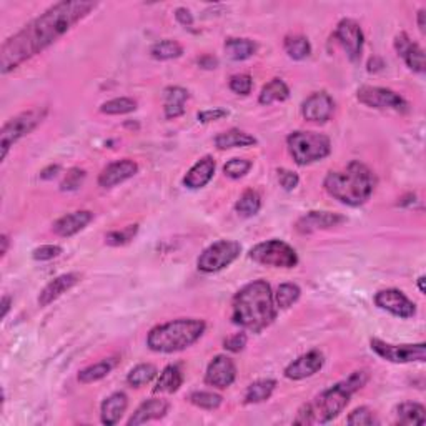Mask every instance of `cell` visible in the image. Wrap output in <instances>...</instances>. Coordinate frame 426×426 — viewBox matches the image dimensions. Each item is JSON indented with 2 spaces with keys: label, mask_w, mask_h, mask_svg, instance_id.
Instances as JSON below:
<instances>
[{
  "label": "cell",
  "mask_w": 426,
  "mask_h": 426,
  "mask_svg": "<svg viewBox=\"0 0 426 426\" xmlns=\"http://www.w3.org/2000/svg\"><path fill=\"white\" fill-rule=\"evenodd\" d=\"M137 172V161L130 159L117 160L113 161V164L106 165V167L102 170V173L99 175V185L102 189H112V187L118 185V183L129 180V178L134 177Z\"/></svg>",
  "instance_id": "ac0fdd59"
},
{
  "label": "cell",
  "mask_w": 426,
  "mask_h": 426,
  "mask_svg": "<svg viewBox=\"0 0 426 426\" xmlns=\"http://www.w3.org/2000/svg\"><path fill=\"white\" fill-rule=\"evenodd\" d=\"M276 318V305L270 285L255 280L245 285L232 301V322L245 330L260 333Z\"/></svg>",
  "instance_id": "3957f363"
},
{
  "label": "cell",
  "mask_w": 426,
  "mask_h": 426,
  "mask_svg": "<svg viewBox=\"0 0 426 426\" xmlns=\"http://www.w3.org/2000/svg\"><path fill=\"white\" fill-rule=\"evenodd\" d=\"M301 290L295 283H283L276 288V293H274L275 305L276 308L287 310L293 303H297L298 298H300Z\"/></svg>",
  "instance_id": "d590c367"
},
{
  "label": "cell",
  "mask_w": 426,
  "mask_h": 426,
  "mask_svg": "<svg viewBox=\"0 0 426 426\" xmlns=\"http://www.w3.org/2000/svg\"><path fill=\"white\" fill-rule=\"evenodd\" d=\"M335 112V100L330 93L315 92L301 105V115L305 120L313 123H325L331 118Z\"/></svg>",
  "instance_id": "9a60e30c"
},
{
  "label": "cell",
  "mask_w": 426,
  "mask_h": 426,
  "mask_svg": "<svg viewBox=\"0 0 426 426\" xmlns=\"http://www.w3.org/2000/svg\"><path fill=\"white\" fill-rule=\"evenodd\" d=\"M370 347L383 360L391 363H415V361H425L426 345H391L385 343L378 338L370 340Z\"/></svg>",
  "instance_id": "8fae6325"
},
{
  "label": "cell",
  "mask_w": 426,
  "mask_h": 426,
  "mask_svg": "<svg viewBox=\"0 0 426 426\" xmlns=\"http://www.w3.org/2000/svg\"><path fill=\"white\" fill-rule=\"evenodd\" d=\"M395 49L400 57L403 58L404 63L416 74H423L425 72V50L418 44L410 40L407 33L402 32L395 38Z\"/></svg>",
  "instance_id": "d6986e66"
},
{
  "label": "cell",
  "mask_w": 426,
  "mask_h": 426,
  "mask_svg": "<svg viewBox=\"0 0 426 426\" xmlns=\"http://www.w3.org/2000/svg\"><path fill=\"white\" fill-rule=\"evenodd\" d=\"M230 90L238 93V95H248L253 87V80L248 74H237L230 79Z\"/></svg>",
  "instance_id": "7bdbcfd3"
},
{
  "label": "cell",
  "mask_w": 426,
  "mask_h": 426,
  "mask_svg": "<svg viewBox=\"0 0 426 426\" xmlns=\"http://www.w3.org/2000/svg\"><path fill=\"white\" fill-rule=\"evenodd\" d=\"M150 54L157 61H172L183 54V47L177 40H161L152 45Z\"/></svg>",
  "instance_id": "8d00e7d4"
},
{
  "label": "cell",
  "mask_w": 426,
  "mask_h": 426,
  "mask_svg": "<svg viewBox=\"0 0 426 426\" xmlns=\"http://www.w3.org/2000/svg\"><path fill=\"white\" fill-rule=\"evenodd\" d=\"M418 288H420L421 293L426 292V290H425V276H420V278H418Z\"/></svg>",
  "instance_id": "9f6ffc18"
},
{
  "label": "cell",
  "mask_w": 426,
  "mask_h": 426,
  "mask_svg": "<svg viewBox=\"0 0 426 426\" xmlns=\"http://www.w3.org/2000/svg\"><path fill=\"white\" fill-rule=\"evenodd\" d=\"M182 370L178 368L177 365H168L167 368H164V372L160 373L155 388H153V393H175L182 386Z\"/></svg>",
  "instance_id": "4316f807"
},
{
  "label": "cell",
  "mask_w": 426,
  "mask_h": 426,
  "mask_svg": "<svg viewBox=\"0 0 426 426\" xmlns=\"http://www.w3.org/2000/svg\"><path fill=\"white\" fill-rule=\"evenodd\" d=\"M58 170H61V167H58V165H50L49 168L42 170L40 178H44V180H50V178H54L55 175H57Z\"/></svg>",
  "instance_id": "816d5d0a"
},
{
  "label": "cell",
  "mask_w": 426,
  "mask_h": 426,
  "mask_svg": "<svg viewBox=\"0 0 426 426\" xmlns=\"http://www.w3.org/2000/svg\"><path fill=\"white\" fill-rule=\"evenodd\" d=\"M276 173H278V183L283 190L287 191L295 190L298 183H300V177H298L295 172H292V170L278 168L276 170Z\"/></svg>",
  "instance_id": "f6af8a7d"
},
{
  "label": "cell",
  "mask_w": 426,
  "mask_h": 426,
  "mask_svg": "<svg viewBox=\"0 0 426 426\" xmlns=\"http://www.w3.org/2000/svg\"><path fill=\"white\" fill-rule=\"evenodd\" d=\"M242 251V245L235 240H220L208 246L200 253L197 267L203 274H215L223 270L238 258Z\"/></svg>",
  "instance_id": "9c48e42d"
},
{
  "label": "cell",
  "mask_w": 426,
  "mask_h": 426,
  "mask_svg": "<svg viewBox=\"0 0 426 426\" xmlns=\"http://www.w3.org/2000/svg\"><path fill=\"white\" fill-rule=\"evenodd\" d=\"M370 374L366 370H358L350 377L320 393L313 402L306 403L293 423L295 425H323L330 423L350 403L352 396L368 383Z\"/></svg>",
  "instance_id": "7a4b0ae2"
},
{
  "label": "cell",
  "mask_w": 426,
  "mask_h": 426,
  "mask_svg": "<svg viewBox=\"0 0 426 426\" xmlns=\"http://www.w3.org/2000/svg\"><path fill=\"white\" fill-rule=\"evenodd\" d=\"M198 63L203 69H215V67L219 65V61H216L215 57H212V55H205V57L198 58Z\"/></svg>",
  "instance_id": "f907efd6"
},
{
  "label": "cell",
  "mask_w": 426,
  "mask_h": 426,
  "mask_svg": "<svg viewBox=\"0 0 426 426\" xmlns=\"http://www.w3.org/2000/svg\"><path fill=\"white\" fill-rule=\"evenodd\" d=\"M325 365V356L320 350H312L305 355L298 356L295 361H292L287 368H285V377L288 380L298 381L305 380V378L313 377L315 373H318L320 370Z\"/></svg>",
  "instance_id": "2e32d148"
},
{
  "label": "cell",
  "mask_w": 426,
  "mask_h": 426,
  "mask_svg": "<svg viewBox=\"0 0 426 426\" xmlns=\"http://www.w3.org/2000/svg\"><path fill=\"white\" fill-rule=\"evenodd\" d=\"M49 113L47 106H36V109L27 110L15 115L14 118L6 122V125L2 127L0 132V145H2V160H6L8 150L14 143L19 142L20 139H24L25 135H29L33 132L44 122V118Z\"/></svg>",
  "instance_id": "52a82bcc"
},
{
  "label": "cell",
  "mask_w": 426,
  "mask_h": 426,
  "mask_svg": "<svg viewBox=\"0 0 426 426\" xmlns=\"http://www.w3.org/2000/svg\"><path fill=\"white\" fill-rule=\"evenodd\" d=\"M246 345V335L245 333H237L233 336H230L223 342L225 350L232 352V353H240L245 348Z\"/></svg>",
  "instance_id": "7dc6e473"
},
{
  "label": "cell",
  "mask_w": 426,
  "mask_h": 426,
  "mask_svg": "<svg viewBox=\"0 0 426 426\" xmlns=\"http://www.w3.org/2000/svg\"><path fill=\"white\" fill-rule=\"evenodd\" d=\"M290 97L288 85L282 79H271L258 95V102L262 105H271L275 102H285Z\"/></svg>",
  "instance_id": "f1b7e54d"
},
{
  "label": "cell",
  "mask_w": 426,
  "mask_h": 426,
  "mask_svg": "<svg viewBox=\"0 0 426 426\" xmlns=\"http://www.w3.org/2000/svg\"><path fill=\"white\" fill-rule=\"evenodd\" d=\"M237 378V366L227 355H216L208 365L205 373V383L215 388L225 390L233 385Z\"/></svg>",
  "instance_id": "5bb4252c"
},
{
  "label": "cell",
  "mask_w": 426,
  "mask_h": 426,
  "mask_svg": "<svg viewBox=\"0 0 426 426\" xmlns=\"http://www.w3.org/2000/svg\"><path fill=\"white\" fill-rule=\"evenodd\" d=\"M347 423L352 426H372V425H378V420L370 408L360 407L353 413H350Z\"/></svg>",
  "instance_id": "60d3db41"
},
{
  "label": "cell",
  "mask_w": 426,
  "mask_h": 426,
  "mask_svg": "<svg viewBox=\"0 0 426 426\" xmlns=\"http://www.w3.org/2000/svg\"><path fill=\"white\" fill-rule=\"evenodd\" d=\"M137 110V102L129 97H118V99H112L105 104H102L100 112L106 115H125Z\"/></svg>",
  "instance_id": "74e56055"
},
{
  "label": "cell",
  "mask_w": 426,
  "mask_h": 426,
  "mask_svg": "<svg viewBox=\"0 0 426 426\" xmlns=\"http://www.w3.org/2000/svg\"><path fill=\"white\" fill-rule=\"evenodd\" d=\"M62 253V246L58 245H42L32 251V257L37 262H47V260L57 258Z\"/></svg>",
  "instance_id": "bcb514c9"
},
{
  "label": "cell",
  "mask_w": 426,
  "mask_h": 426,
  "mask_svg": "<svg viewBox=\"0 0 426 426\" xmlns=\"http://www.w3.org/2000/svg\"><path fill=\"white\" fill-rule=\"evenodd\" d=\"M276 381L275 380H258L246 388L245 403H262L270 398L275 391Z\"/></svg>",
  "instance_id": "836d02e7"
},
{
  "label": "cell",
  "mask_w": 426,
  "mask_h": 426,
  "mask_svg": "<svg viewBox=\"0 0 426 426\" xmlns=\"http://www.w3.org/2000/svg\"><path fill=\"white\" fill-rule=\"evenodd\" d=\"M213 173H215V160H213L210 155H207L203 157V159H200L197 164L187 172L185 178H183V185H185L187 189L198 190L212 180Z\"/></svg>",
  "instance_id": "7402d4cb"
},
{
  "label": "cell",
  "mask_w": 426,
  "mask_h": 426,
  "mask_svg": "<svg viewBox=\"0 0 426 426\" xmlns=\"http://www.w3.org/2000/svg\"><path fill=\"white\" fill-rule=\"evenodd\" d=\"M287 145L293 160L301 167L326 159L331 152L330 139L317 132H293L288 135Z\"/></svg>",
  "instance_id": "8992f818"
},
{
  "label": "cell",
  "mask_w": 426,
  "mask_h": 426,
  "mask_svg": "<svg viewBox=\"0 0 426 426\" xmlns=\"http://www.w3.org/2000/svg\"><path fill=\"white\" fill-rule=\"evenodd\" d=\"M250 258L255 263L275 268H293L298 263V255L293 246L282 240H268L255 245L250 250Z\"/></svg>",
  "instance_id": "ba28073f"
},
{
  "label": "cell",
  "mask_w": 426,
  "mask_h": 426,
  "mask_svg": "<svg viewBox=\"0 0 426 426\" xmlns=\"http://www.w3.org/2000/svg\"><path fill=\"white\" fill-rule=\"evenodd\" d=\"M374 185L373 172L361 161L353 160L345 170L330 172L323 182V187L330 197L348 207H360L372 197Z\"/></svg>",
  "instance_id": "277c9868"
},
{
  "label": "cell",
  "mask_w": 426,
  "mask_h": 426,
  "mask_svg": "<svg viewBox=\"0 0 426 426\" xmlns=\"http://www.w3.org/2000/svg\"><path fill=\"white\" fill-rule=\"evenodd\" d=\"M139 232V225H129L123 230H113V232L106 233L105 235V244L110 246H122L130 244L134 240V237L137 235Z\"/></svg>",
  "instance_id": "f35d334b"
},
{
  "label": "cell",
  "mask_w": 426,
  "mask_h": 426,
  "mask_svg": "<svg viewBox=\"0 0 426 426\" xmlns=\"http://www.w3.org/2000/svg\"><path fill=\"white\" fill-rule=\"evenodd\" d=\"M127 407H129V398L123 391H117V393H112L109 398L104 400L100 408V415H102V423L106 426L117 425L120 418L125 413Z\"/></svg>",
  "instance_id": "cb8c5ba5"
},
{
  "label": "cell",
  "mask_w": 426,
  "mask_h": 426,
  "mask_svg": "<svg viewBox=\"0 0 426 426\" xmlns=\"http://www.w3.org/2000/svg\"><path fill=\"white\" fill-rule=\"evenodd\" d=\"M260 208H262V197H260V194L257 190H245L244 194H242V197L238 198L235 210L238 215L245 216V219H248V216L257 215L260 212Z\"/></svg>",
  "instance_id": "d6a6232c"
},
{
  "label": "cell",
  "mask_w": 426,
  "mask_h": 426,
  "mask_svg": "<svg viewBox=\"0 0 426 426\" xmlns=\"http://www.w3.org/2000/svg\"><path fill=\"white\" fill-rule=\"evenodd\" d=\"M97 2L87 0H63L47 8L32 22H29L22 31L15 36L7 38L0 49V72L3 75L15 70L29 58L36 57L45 49H49L54 42H57L62 36L85 19Z\"/></svg>",
  "instance_id": "6da1fadb"
},
{
  "label": "cell",
  "mask_w": 426,
  "mask_h": 426,
  "mask_svg": "<svg viewBox=\"0 0 426 426\" xmlns=\"http://www.w3.org/2000/svg\"><path fill=\"white\" fill-rule=\"evenodd\" d=\"M225 52L232 61L242 62L250 58L251 55L257 52V44L250 38H227L225 42Z\"/></svg>",
  "instance_id": "83f0119b"
},
{
  "label": "cell",
  "mask_w": 426,
  "mask_h": 426,
  "mask_svg": "<svg viewBox=\"0 0 426 426\" xmlns=\"http://www.w3.org/2000/svg\"><path fill=\"white\" fill-rule=\"evenodd\" d=\"M0 244H2V250H0V255H2V258H3L7 255L8 244H10V240H8V235H6V233H3V235L0 237Z\"/></svg>",
  "instance_id": "db71d44e"
},
{
  "label": "cell",
  "mask_w": 426,
  "mask_h": 426,
  "mask_svg": "<svg viewBox=\"0 0 426 426\" xmlns=\"http://www.w3.org/2000/svg\"><path fill=\"white\" fill-rule=\"evenodd\" d=\"M425 407L420 403H402L396 407V423L400 425H425Z\"/></svg>",
  "instance_id": "4dcf8cb0"
},
{
  "label": "cell",
  "mask_w": 426,
  "mask_h": 426,
  "mask_svg": "<svg viewBox=\"0 0 426 426\" xmlns=\"http://www.w3.org/2000/svg\"><path fill=\"white\" fill-rule=\"evenodd\" d=\"M165 117L177 118L185 113V104L190 99L189 90L182 87H168L165 88Z\"/></svg>",
  "instance_id": "d4e9b609"
},
{
  "label": "cell",
  "mask_w": 426,
  "mask_h": 426,
  "mask_svg": "<svg viewBox=\"0 0 426 426\" xmlns=\"http://www.w3.org/2000/svg\"><path fill=\"white\" fill-rule=\"evenodd\" d=\"M335 38L338 40V44L343 47V50L347 52L348 58L353 63L360 62L361 52H363V44L365 37L363 31L353 19H343L340 20L336 25L335 31Z\"/></svg>",
  "instance_id": "7c38bea8"
},
{
  "label": "cell",
  "mask_w": 426,
  "mask_h": 426,
  "mask_svg": "<svg viewBox=\"0 0 426 426\" xmlns=\"http://www.w3.org/2000/svg\"><path fill=\"white\" fill-rule=\"evenodd\" d=\"M80 274H63L57 278H54L52 282H49L44 287V290L38 295V305L40 306H49L54 303L57 298H61L63 293L69 292L70 288H74L77 283L80 282Z\"/></svg>",
  "instance_id": "44dd1931"
},
{
  "label": "cell",
  "mask_w": 426,
  "mask_h": 426,
  "mask_svg": "<svg viewBox=\"0 0 426 426\" xmlns=\"http://www.w3.org/2000/svg\"><path fill=\"white\" fill-rule=\"evenodd\" d=\"M257 143V139L253 135L246 134L244 130L230 129L227 132H221L215 137V145L220 150H228V148L237 147H250V145Z\"/></svg>",
  "instance_id": "484cf974"
},
{
  "label": "cell",
  "mask_w": 426,
  "mask_h": 426,
  "mask_svg": "<svg viewBox=\"0 0 426 426\" xmlns=\"http://www.w3.org/2000/svg\"><path fill=\"white\" fill-rule=\"evenodd\" d=\"M190 402L202 410H216L223 398L220 395L212 393V391H195L190 395Z\"/></svg>",
  "instance_id": "ab89813d"
},
{
  "label": "cell",
  "mask_w": 426,
  "mask_h": 426,
  "mask_svg": "<svg viewBox=\"0 0 426 426\" xmlns=\"http://www.w3.org/2000/svg\"><path fill=\"white\" fill-rule=\"evenodd\" d=\"M283 49L285 52L288 54V57L293 58V61H303V58L312 54V45H310L308 38L303 36L285 37Z\"/></svg>",
  "instance_id": "1f68e13d"
},
{
  "label": "cell",
  "mask_w": 426,
  "mask_h": 426,
  "mask_svg": "<svg viewBox=\"0 0 426 426\" xmlns=\"http://www.w3.org/2000/svg\"><path fill=\"white\" fill-rule=\"evenodd\" d=\"M356 99L360 100V104L372 106V109L395 110L400 113L408 112V106H410L400 93L391 90V88L372 87V85H363V87L358 88Z\"/></svg>",
  "instance_id": "30bf717a"
},
{
  "label": "cell",
  "mask_w": 426,
  "mask_h": 426,
  "mask_svg": "<svg viewBox=\"0 0 426 426\" xmlns=\"http://www.w3.org/2000/svg\"><path fill=\"white\" fill-rule=\"evenodd\" d=\"M92 220H93V213L90 210H77L61 216V219L54 223L52 230L55 235L69 238L77 235L79 232H82Z\"/></svg>",
  "instance_id": "ffe728a7"
},
{
  "label": "cell",
  "mask_w": 426,
  "mask_h": 426,
  "mask_svg": "<svg viewBox=\"0 0 426 426\" xmlns=\"http://www.w3.org/2000/svg\"><path fill=\"white\" fill-rule=\"evenodd\" d=\"M168 411V403L161 398H152L143 402L140 407L135 410L132 418L129 420V426H137L148 423L152 420H160L167 415Z\"/></svg>",
  "instance_id": "603a6c76"
},
{
  "label": "cell",
  "mask_w": 426,
  "mask_h": 426,
  "mask_svg": "<svg viewBox=\"0 0 426 426\" xmlns=\"http://www.w3.org/2000/svg\"><path fill=\"white\" fill-rule=\"evenodd\" d=\"M228 117V112L223 109H213V110H203V112L198 113V120L202 123H208V122H215L220 120V118Z\"/></svg>",
  "instance_id": "c3c4849f"
},
{
  "label": "cell",
  "mask_w": 426,
  "mask_h": 426,
  "mask_svg": "<svg viewBox=\"0 0 426 426\" xmlns=\"http://www.w3.org/2000/svg\"><path fill=\"white\" fill-rule=\"evenodd\" d=\"M251 168V161L245 160V159H232L228 160L227 164H225L223 167V173L230 178H242L245 177L246 173L250 172Z\"/></svg>",
  "instance_id": "b9f144b4"
},
{
  "label": "cell",
  "mask_w": 426,
  "mask_h": 426,
  "mask_svg": "<svg viewBox=\"0 0 426 426\" xmlns=\"http://www.w3.org/2000/svg\"><path fill=\"white\" fill-rule=\"evenodd\" d=\"M117 363H118L117 358H106L104 361H99V363L87 366V368H84L82 372L79 373V381L84 383V385L99 381L112 372L115 366H117Z\"/></svg>",
  "instance_id": "f546056e"
},
{
  "label": "cell",
  "mask_w": 426,
  "mask_h": 426,
  "mask_svg": "<svg viewBox=\"0 0 426 426\" xmlns=\"http://www.w3.org/2000/svg\"><path fill=\"white\" fill-rule=\"evenodd\" d=\"M155 377L157 366L152 363H142L130 370L129 377H127V383H129L132 388H142V386L148 385Z\"/></svg>",
  "instance_id": "e575fe53"
},
{
  "label": "cell",
  "mask_w": 426,
  "mask_h": 426,
  "mask_svg": "<svg viewBox=\"0 0 426 426\" xmlns=\"http://www.w3.org/2000/svg\"><path fill=\"white\" fill-rule=\"evenodd\" d=\"M347 221L343 215L331 212H308L306 215L298 219L295 228L301 235H308V233L318 232V230H326L331 227H338Z\"/></svg>",
  "instance_id": "e0dca14e"
},
{
  "label": "cell",
  "mask_w": 426,
  "mask_h": 426,
  "mask_svg": "<svg viewBox=\"0 0 426 426\" xmlns=\"http://www.w3.org/2000/svg\"><path fill=\"white\" fill-rule=\"evenodd\" d=\"M10 306H12V298L8 297V295H3L2 297V318L7 317V313H8V310H10Z\"/></svg>",
  "instance_id": "f5cc1de1"
},
{
  "label": "cell",
  "mask_w": 426,
  "mask_h": 426,
  "mask_svg": "<svg viewBox=\"0 0 426 426\" xmlns=\"http://www.w3.org/2000/svg\"><path fill=\"white\" fill-rule=\"evenodd\" d=\"M205 322L198 318H178L152 328L147 347L157 353H175L197 343L205 333Z\"/></svg>",
  "instance_id": "5b68a950"
},
{
  "label": "cell",
  "mask_w": 426,
  "mask_h": 426,
  "mask_svg": "<svg viewBox=\"0 0 426 426\" xmlns=\"http://www.w3.org/2000/svg\"><path fill=\"white\" fill-rule=\"evenodd\" d=\"M374 305L403 320L413 318L416 315V305L403 292L396 288H386L378 292L374 295Z\"/></svg>",
  "instance_id": "4fadbf2b"
},
{
  "label": "cell",
  "mask_w": 426,
  "mask_h": 426,
  "mask_svg": "<svg viewBox=\"0 0 426 426\" xmlns=\"http://www.w3.org/2000/svg\"><path fill=\"white\" fill-rule=\"evenodd\" d=\"M175 17H177L178 22L183 25V27H191V25H194V15L190 14L189 8L178 7L175 10Z\"/></svg>",
  "instance_id": "681fc988"
},
{
  "label": "cell",
  "mask_w": 426,
  "mask_h": 426,
  "mask_svg": "<svg viewBox=\"0 0 426 426\" xmlns=\"http://www.w3.org/2000/svg\"><path fill=\"white\" fill-rule=\"evenodd\" d=\"M85 180V172L84 170L80 168H70L69 172H67L65 178H63L62 183H61V190L62 191H72V190H77L79 189L80 185H82Z\"/></svg>",
  "instance_id": "ee69618b"
},
{
  "label": "cell",
  "mask_w": 426,
  "mask_h": 426,
  "mask_svg": "<svg viewBox=\"0 0 426 426\" xmlns=\"http://www.w3.org/2000/svg\"><path fill=\"white\" fill-rule=\"evenodd\" d=\"M418 27H420V31L425 33V8H421V10L418 12Z\"/></svg>",
  "instance_id": "11a10c76"
}]
</instances>
